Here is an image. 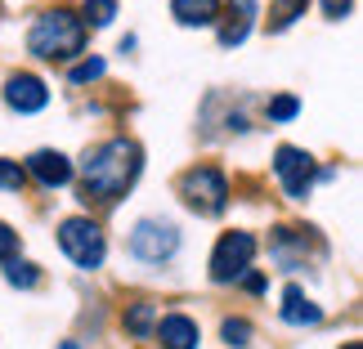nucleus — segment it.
Segmentation results:
<instances>
[{"label": "nucleus", "mask_w": 363, "mask_h": 349, "mask_svg": "<svg viewBox=\"0 0 363 349\" xmlns=\"http://www.w3.org/2000/svg\"><path fill=\"white\" fill-rule=\"evenodd\" d=\"M59 246H63V256L72 260L81 273L104 269V260H108V237L99 229V219H90V215L59 219Z\"/></svg>", "instance_id": "7ed1b4c3"}, {"label": "nucleus", "mask_w": 363, "mask_h": 349, "mask_svg": "<svg viewBox=\"0 0 363 349\" xmlns=\"http://www.w3.org/2000/svg\"><path fill=\"white\" fill-rule=\"evenodd\" d=\"M54 349H90V345H81V341H59Z\"/></svg>", "instance_id": "a878e982"}, {"label": "nucleus", "mask_w": 363, "mask_h": 349, "mask_svg": "<svg viewBox=\"0 0 363 349\" xmlns=\"http://www.w3.org/2000/svg\"><path fill=\"white\" fill-rule=\"evenodd\" d=\"M225 0H171V13L179 27H216Z\"/></svg>", "instance_id": "2eb2a0df"}, {"label": "nucleus", "mask_w": 363, "mask_h": 349, "mask_svg": "<svg viewBox=\"0 0 363 349\" xmlns=\"http://www.w3.org/2000/svg\"><path fill=\"white\" fill-rule=\"evenodd\" d=\"M278 318H283L287 327H318L323 323V304H314L305 291L291 282L287 291H283V304H278Z\"/></svg>", "instance_id": "f8f14e48"}, {"label": "nucleus", "mask_w": 363, "mask_h": 349, "mask_svg": "<svg viewBox=\"0 0 363 349\" xmlns=\"http://www.w3.org/2000/svg\"><path fill=\"white\" fill-rule=\"evenodd\" d=\"M238 282H242V291H247V296H264V291H269V278H264L260 269H247V273L238 278Z\"/></svg>", "instance_id": "b1692460"}, {"label": "nucleus", "mask_w": 363, "mask_h": 349, "mask_svg": "<svg viewBox=\"0 0 363 349\" xmlns=\"http://www.w3.org/2000/svg\"><path fill=\"white\" fill-rule=\"evenodd\" d=\"M5 282L18 287V291L40 287V264H32V260H9V264H5Z\"/></svg>", "instance_id": "a211bd4d"}, {"label": "nucleus", "mask_w": 363, "mask_h": 349, "mask_svg": "<svg viewBox=\"0 0 363 349\" xmlns=\"http://www.w3.org/2000/svg\"><path fill=\"white\" fill-rule=\"evenodd\" d=\"M251 336H256V327H251V318H225V323H220V341H225L229 349H247L251 345Z\"/></svg>", "instance_id": "6ab92c4d"}, {"label": "nucleus", "mask_w": 363, "mask_h": 349, "mask_svg": "<svg viewBox=\"0 0 363 349\" xmlns=\"http://www.w3.org/2000/svg\"><path fill=\"white\" fill-rule=\"evenodd\" d=\"M179 198L193 215H225L229 206V175L220 171V166H189L184 175H179Z\"/></svg>", "instance_id": "20e7f679"}, {"label": "nucleus", "mask_w": 363, "mask_h": 349, "mask_svg": "<svg viewBox=\"0 0 363 349\" xmlns=\"http://www.w3.org/2000/svg\"><path fill=\"white\" fill-rule=\"evenodd\" d=\"M5 103H9L18 117L45 113V108H50V86H45L36 72H13V76L5 81Z\"/></svg>", "instance_id": "6e6552de"}, {"label": "nucleus", "mask_w": 363, "mask_h": 349, "mask_svg": "<svg viewBox=\"0 0 363 349\" xmlns=\"http://www.w3.org/2000/svg\"><path fill=\"white\" fill-rule=\"evenodd\" d=\"M350 9H354V0H323V18H332V23L350 18Z\"/></svg>", "instance_id": "393cba45"}, {"label": "nucleus", "mask_w": 363, "mask_h": 349, "mask_svg": "<svg viewBox=\"0 0 363 349\" xmlns=\"http://www.w3.org/2000/svg\"><path fill=\"white\" fill-rule=\"evenodd\" d=\"M310 0H274L269 5V32H287L296 18H305Z\"/></svg>", "instance_id": "dca6fc26"}, {"label": "nucleus", "mask_w": 363, "mask_h": 349, "mask_svg": "<svg viewBox=\"0 0 363 349\" xmlns=\"http://www.w3.org/2000/svg\"><path fill=\"white\" fill-rule=\"evenodd\" d=\"M117 0H81V13H77V18L81 23H86V32H90V27H108V23H113L117 18Z\"/></svg>", "instance_id": "f3484780"}, {"label": "nucleus", "mask_w": 363, "mask_h": 349, "mask_svg": "<svg viewBox=\"0 0 363 349\" xmlns=\"http://www.w3.org/2000/svg\"><path fill=\"white\" fill-rule=\"evenodd\" d=\"M18 251H23V237L13 224H5L0 219V264H9V260H18Z\"/></svg>", "instance_id": "5701e85b"}, {"label": "nucleus", "mask_w": 363, "mask_h": 349, "mask_svg": "<svg viewBox=\"0 0 363 349\" xmlns=\"http://www.w3.org/2000/svg\"><path fill=\"white\" fill-rule=\"evenodd\" d=\"M157 318H162V309L152 300H135V304H125V309H121V331L130 341H152Z\"/></svg>", "instance_id": "4468645a"}, {"label": "nucleus", "mask_w": 363, "mask_h": 349, "mask_svg": "<svg viewBox=\"0 0 363 349\" xmlns=\"http://www.w3.org/2000/svg\"><path fill=\"white\" fill-rule=\"evenodd\" d=\"M274 175H278V184H283V193L291 202H305L314 193V157L296 144H283L274 152Z\"/></svg>", "instance_id": "0eeeda50"}, {"label": "nucleus", "mask_w": 363, "mask_h": 349, "mask_svg": "<svg viewBox=\"0 0 363 349\" xmlns=\"http://www.w3.org/2000/svg\"><path fill=\"white\" fill-rule=\"evenodd\" d=\"M341 349H363V345H359V341H345V345H341Z\"/></svg>", "instance_id": "bb28decb"}, {"label": "nucleus", "mask_w": 363, "mask_h": 349, "mask_svg": "<svg viewBox=\"0 0 363 349\" xmlns=\"http://www.w3.org/2000/svg\"><path fill=\"white\" fill-rule=\"evenodd\" d=\"M296 113H301V99H296V94H274V99H269V108H264V117H269L274 125L291 121Z\"/></svg>", "instance_id": "412c9836"}, {"label": "nucleus", "mask_w": 363, "mask_h": 349, "mask_svg": "<svg viewBox=\"0 0 363 349\" xmlns=\"http://www.w3.org/2000/svg\"><path fill=\"white\" fill-rule=\"evenodd\" d=\"M27 188V171L13 157H0V193H23Z\"/></svg>", "instance_id": "4be33fe9"}, {"label": "nucleus", "mask_w": 363, "mask_h": 349, "mask_svg": "<svg viewBox=\"0 0 363 349\" xmlns=\"http://www.w3.org/2000/svg\"><path fill=\"white\" fill-rule=\"evenodd\" d=\"M256 233L247 229H229L216 237V251H211V282L216 287H233L238 278L251 269V260H256Z\"/></svg>", "instance_id": "39448f33"}, {"label": "nucleus", "mask_w": 363, "mask_h": 349, "mask_svg": "<svg viewBox=\"0 0 363 349\" xmlns=\"http://www.w3.org/2000/svg\"><path fill=\"white\" fill-rule=\"evenodd\" d=\"M269 256H274L278 269H287V273L301 269V264H305V233L291 229V224H278L269 233Z\"/></svg>", "instance_id": "ddd939ff"}, {"label": "nucleus", "mask_w": 363, "mask_h": 349, "mask_svg": "<svg viewBox=\"0 0 363 349\" xmlns=\"http://www.w3.org/2000/svg\"><path fill=\"white\" fill-rule=\"evenodd\" d=\"M139 171H144V148L130 135L104 139L81 157V202H94V206L121 202L135 188Z\"/></svg>", "instance_id": "f257e3e1"}, {"label": "nucleus", "mask_w": 363, "mask_h": 349, "mask_svg": "<svg viewBox=\"0 0 363 349\" xmlns=\"http://www.w3.org/2000/svg\"><path fill=\"white\" fill-rule=\"evenodd\" d=\"M23 171H27V179H36L40 188H63V184H72V161H67V152H59V148L32 152V157L23 161Z\"/></svg>", "instance_id": "9d476101"}, {"label": "nucleus", "mask_w": 363, "mask_h": 349, "mask_svg": "<svg viewBox=\"0 0 363 349\" xmlns=\"http://www.w3.org/2000/svg\"><path fill=\"white\" fill-rule=\"evenodd\" d=\"M152 341H157V349H198L202 327L189 314H162L157 327H152Z\"/></svg>", "instance_id": "9b49d317"}, {"label": "nucleus", "mask_w": 363, "mask_h": 349, "mask_svg": "<svg viewBox=\"0 0 363 349\" xmlns=\"http://www.w3.org/2000/svg\"><path fill=\"white\" fill-rule=\"evenodd\" d=\"M256 18H260V0H229L225 9H220V45L225 50H233V45H242V40L251 36V27H256Z\"/></svg>", "instance_id": "1a4fd4ad"}, {"label": "nucleus", "mask_w": 363, "mask_h": 349, "mask_svg": "<svg viewBox=\"0 0 363 349\" xmlns=\"http://www.w3.org/2000/svg\"><path fill=\"white\" fill-rule=\"evenodd\" d=\"M125 251H130L139 264H166V260H175V251H179V229L171 219L144 215V219H135L130 237H125Z\"/></svg>", "instance_id": "423d86ee"}, {"label": "nucleus", "mask_w": 363, "mask_h": 349, "mask_svg": "<svg viewBox=\"0 0 363 349\" xmlns=\"http://www.w3.org/2000/svg\"><path fill=\"white\" fill-rule=\"evenodd\" d=\"M86 23L77 18V9H63V5H54V9H40L32 27H27V54L40 63H72L86 54Z\"/></svg>", "instance_id": "f03ea898"}, {"label": "nucleus", "mask_w": 363, "mask_h": 349, "mask_svg": "<svg viewBox=\"0 0 363 349\" xmlns=\"http://www.w3.org/2000/svg\"><path fill=\"white\" fill-rule=\"evenodd\" d=\"M104 72H108V63L99 59V54H90V59H81V63L67 67V81H72V86H90V81H99Z\"/></svg>", "instance_id": "aec40b11"}]
</instances>
